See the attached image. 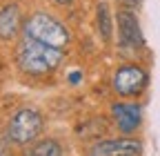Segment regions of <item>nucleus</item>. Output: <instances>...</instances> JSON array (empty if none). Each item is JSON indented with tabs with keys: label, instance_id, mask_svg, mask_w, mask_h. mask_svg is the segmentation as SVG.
I'll use <instances>...</instances> for the list:
<instances>
[{
	"label": "nucleus",
	"instance_id": "9d476101",
	"mask_svg": "<svg viewBox=\"0 0 160 156\" xmlns=\"http://www.w3.org/2000/svg\"><path fill=\"white\" fill-rule=\"evenodd\" d=\"M96 25H98V31H100V36H102V40L109 43V40H111V31H113V23H111V16H109L107 3H100V5H98Z\"/></svg>",
	"mask_w": 160,
	"mask_h": 156
},
{
	"label": "nucleus",
	"instance_id": "f257e3e1",
	"mask_svg": "<svg viewBox=\"0 0 160 156\" xmlns=\"http://www.w3.org/2000/svg\"><path fill=\"white\" fill-rule=\"evenodd\" d=\"M16 63L20 71L29 76H45L62 63V54L58 47L36 40L31 36H22L16 47Z\"/></svg>",
	"mask_w": 160,
	"mask_h": 156
},
{
	"label": "nucleus",
	"instance_id": "0eeeda50",
	"mask_svg": "<svg viewBox=\"0 0 160 156\" xmlns=\"http://www.w3.org/2000/svg\"><path fill=\"white\" fill-rule=\"evenodd\" d=\"M142 143L131 136H120V138H107V141H98L89 154L91 156H113V154H142Z\"/></svg>",
	"mask_w": 160,
	"mask_h": 156
},
{
	"label": "nucleus",
	"instance_id": "9b49d317",
	"mask_svg": "<svg viewBox=\"0 0 160 156\" xmlns=\"http://www.w3.org/2000/svg\"><path fill=\"white\" fill-rule=\"evenodd\" d=\"M140 3L142 0H120V5L127 7V9H136V7H140Z\"/></svg>",
	"mask_w": 160,
	"mask_h": 156
},
{
	"label": "nucleus",
	"instance_id": "f03ea898",
	"mask_svg": "<svg viewBox=\"0 0 160 156\" xmlns=\"http://www.w3.org/2000/svg\"><path fill=\"white\" fill-rule=\"evenodd\" d=\"M22 34L36 38V40H42L51 47H58V49L67 47L69 40H71L69 29L60 23L58 18H53L51 13H42V11H38V13L27 18L25 27H22Z\"/></svg>",
	"mask_w": 160,
	"mask_h": 156
},
{
	"label": "nucleus",
	"instance_id": "ddd939ff",
	"mask_svg": "<svg viewBox=\"0 0 160 156\" xmlns=\"http://www.w3.org/2000/svg\"><path fill=\"white\" fill-rule=\"evenodd\" d=\"M53 5H60V7H67V5H71L73 0H51Z\"/></svg>",
	"mask_w": 160,
	"mask_h": 156
},
{
	"label": "nucleus",
	"instance_id": "39448f33",
	"mask_svg": "<svg viewBox=\"0 0 160 156\" xmlns=\"http://www.w3.org/2000/svg\"><path fill=\"white\" fill-rule=\"evenodd\" d=\"M118 34H120V43L125 47H131V49H140L145 47V36H142V29L138 25V18L133 13V9H127V7H120L118 9Z\"/></svg>",
	"mask_w": 160,
	"mask_h": 156
},
{
	"label": "nucleus",
	"instance_id": "20e7f679",
	"mask_svg": "<svg viewBox=\"0 0 160 156\" xmlns=\"http://www.w3.org/2000/svg\"><path fill=\"white\" fill-rule=\"evenodd\" d=\"M147 85H149V71L136 63L118 67L113 74V81H111L113 91L118 96H122V98H136L147 89Z\"/></svg>",
	"mask_w": 160,
	"mask_h": 156
},
{
	"label": "nucleus",
	"instance_id": "6e6552de",
	"mask_svg": "<svg viewBox=\"0 0 160 156\" xmlns=\"http://www.w3.org/2000/svg\"><path fill=\"white\" fill-rule=\"evenodd\" d=\"M22 11L18 5H5L0 9V40H13L22 31Z\"/></svg>",
	"mask_w": 160,
	"mask_h": 156
},
{
	"label": "nucleus",
	"instance_id": "423d86ee",
	"mask_svg": "<svg viewBox=\"0 0 160 156\" xmlns=\"http://www.w3.org/2000/svg\"><path fill=\"white\" fill-rule=\"evenodd\" d=\"M111 116H113L118 132L125 136H131L140 127V123H142V107L138 103H113Z\"/></svg>",
	"mask_w": 160,
	"mask_h": 156
},
{
	"label": "nucleus",
	"instance_id": "1a4fd4ad",
	"mask_svg": "<svg viewBox=\"0 0 160 156\" xmlns=\"http://www.w3.org/2000/svg\"><path fill=\"white\" fill-rule=\"evenodd\" d=\"M25 154H31V156H62L65 149L60 147L53 138H45V141H38V143L29 145L25 149Z\"/></svg>",
	"mask_w": 160,
	"mask_h": 156
},
{
	"label": "nucleus",
	"instance_id": "7ed1b4c3",
	"mask_svg": "<svg viewBox=\"0 0 160 156\" xmlns=\"http://www.w3.org/2000/svg\"><path fill=\"white\" fill-rule=\"evenodd\" d=\"M42 127H45L42 114L33 107H22L11 116V121L7 125V141L11 145L25 147V145H29L38 138Z\"/></svg>",
	"mask_w": 160,
	"mask_h": 156
},
{
	"label": "nucleus",
	"instance_id": "f8f14e48",
	"mask_svg": "<svg viewBox=\"0 0 160 156\" xmlns=\"http://www.w3.org/2000/svg\"><path fill=\"white\" fill-rule=\"evenodd\" d=\"M80 81H82V74H80V71H73V74H69V83H71V85H78Z\"/></svg>",
	"mask_w": 160,
	"mask_h": 156
}]
</instances>
